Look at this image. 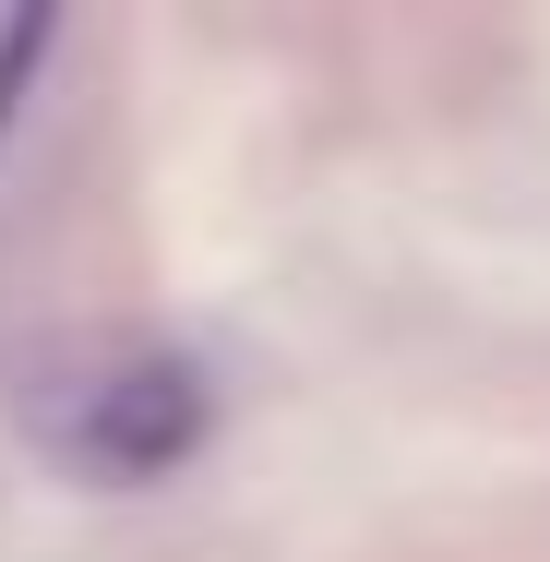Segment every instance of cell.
<instances>
[{"label": "cell", "instance_id": "6da1fadb", "mask_svg": "<svg viewBox=\"0 0 550 562\" xmlns=\"http://www.w3.org/2000/svg\"><path fill=\"white\" fill-rule=\"evenodd\" d=\"M204 371L192 359H120L109 383H85V407H72V467H97V479H168L180 454L204 443Z\"/></svg>", "mask_w": 550, "mask_h": 562}, {"label": "cell", "instance_id": "7a4b0ae2", "mask_svg": "<svg viewBox=\"0 0 550 562\" xmlns=\"http://www.w3.org/2000/svg\"><path fill=\"white\" fill-rule=\"evenodd\" d=\"M48 48H60V12H12V24H0V132L24 109V85L48 72Z\"/></svg>", "mask_w": 550, "mask_h": 562}]
</instances>
